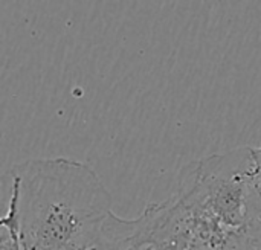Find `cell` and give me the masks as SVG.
I'll return each mask as SVG.
<instances>
[{"mask_svg": "<svg viewBox=\"0 0 261 250\" xmlns=\"http://www.w3.org/2000/svg\"><path fill=\"white\" fill-rule=\"evenodd\" d=\"M24 250H90L112 214V196L86 163L34 159L11 168Z\"/></svg>", "mask_w": 261, "mask_h": 250, "instance_id": "cell-1", "label": "cell"}, {"mask_svg": "<svg viewBox=\"0 0 261 250\" xmlns=\"http://www.w3.org/2000/svg\"><path fill=\"white\" fill-rule=\"evenodd\" d=\"M193 214L240 231L261 211V185L252 148L240 147L187 166L176 194Z\"/></svg>", "mask_w": 261, "mask_h": 250, "instance_id": "cell-2", "label": "cell"}, {"mask_svg": "<svg viewBox=\"0 0 261 250\" xmlns=\"http://www.w3.org/2000/svg\"><path fill=\"white\" fill-rule=\"evenodd\" d=\"M0 250H24L20 237L17 194L12 191L6 215L0 220Z\"/></svg>", "mask_w": 261, "mask_h": 250, "instance_id": "cell-3", "label": "cell"}, {"mask_svg": "<svg viewBox=\"0 0 261 250\" xmlns=\"http://www.w3.org/2000/svg\"><path fill=\"white\" fill-rule=\"evenodd\" d=\"M213 250H254V247L248 232L245 229H240V231H234L229 235V238L225 241V244Z\"/></svg>", "mask_w": 261, "mask_h": 250, "instance_id": "cell-4", "label": "cell"}, {"mask_svg": "<svg viewBox=\"0 0 261 250\" xmlns=\"http://www.w3.org/2000/svg\"><path fill=\"white\" fill-rule=\"evenodd\" d=\"M254 250H261V212H258L245 228Z\"/></svg>", "mask_w": 261, "mask_h": 250, "instance_id": "cell-5", "label": "cell"}, {"mask_svg": "<svg viewBox=\"0 0 261 250\" xmlns=\"http://www.w3.org/2000/svg\"><path fill=\"white\" fill-rule=\"evenodd\" d=\"M252 154H254V160H255V166H257L258 182H260L261 185V147H258V148H252Z\"/></svg>", "mask_w": 261, "mask_h": 250, "instance_id": "cell-6", "label": "cell"}, {"mask_svg": "<svg viewBox=\"0 0 261 250\" xmlns=\"http://www.w3.org/2000/svg\"><path fill=\"white\" fill-rule=\"evenodd\" d=\"M191 250H193V249H191Z\"/></svg>", "mask_w": 261, "mask_h": 250, "instance_id": "cell-7", "label": "cell"}]
</instances>
